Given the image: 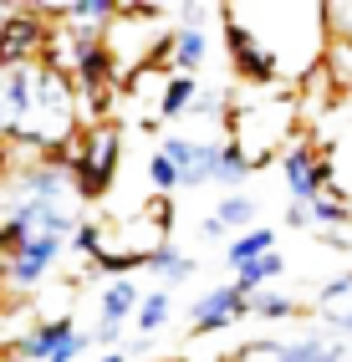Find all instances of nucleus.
Here are the masks:
<instances>
[{
  "label": "nucleus",
  "mask_w": 352,
  "mask_h": 362,
  "mask_svg": "<svg viewBox=\"0 0 352 362\" xmlns=\"http://www.w3.org/2000/svg\"><path fill=\"white\" fill-rule=\"evenodd\" d=\"M57 250H61V235H36V240H26L20 255L11 260V281H16V286H36V281L46 276V265L57 260Z\"/></svg>",
  "instance_id": "nucleus-1"
},
{
  "label": "nucleus",
  "mask_w": 352,
  "mask_h": 362,
  "mask_svg": "<svg viewBox=\"0 0 352 362\" xmlns=\"http://www.w3.org/2000/svg\"><path fill=\"white\" fill-rule=\"evenodd\" d=\"M215 153H220V148H204V143H184V138L163 143V158L174 163V174H179V179H194V184L215 179Z\"/></svg>",
  "instance_id": "nucleus-2"
},
{
  "label": "nucleus",
  "mask_w": 352,
  "mask_h": 362,
  "mask_svg": "<svg viewBox=\"0 0 352 362\" xmlns=\"http://www.w3.org/2000/svg\"><path fill=\"white\" fill-rule=\"evenodd\" d=\"M240 306H245V296L235 291V286H225V291H215V296H204V301L194 306V327H199V332H215V327H230L235 317H240Z\"/></svg>",
  "instance_id": "nucleus-3"
},
{
  "label": "nucleus",
  "mask_w": 352,
  "mask_h": 362,
  "mask_svg": "<svg viewBox=\"0 0 352 362\" xmlns=\"http://www.w3.org/2000/svg\"><path fill=\"white\" fill-rule=\"evenodd\" d=\"M286 179H291V194L301 199V204H312V199H322V179H317V168H312V158L307 153H286Z\"/></svg>",
  "instance_id": "nucleus-4"
},
{
  "label": "nucleus",
  "mask_w": 352,
  "mask_h": 362,
  "mask_svg": "<svg viewBox=\"0 0 352 362\" xmlns=\"http://www.w3.org/2000/svg\"><path fill=\"white\" fill-rule=\"evenodd\" d=\"M133 306H138V291H133L128 281H117V286H107V296H102V332L112 337V332H117V322H123V317H128Z\"/></svg>",
  "instance_id": "nucleus-5"
},
{
  "label": "nucleus",
  "mask_w": 352,
  "mask_h": 362,
  "mask_svg": "<svg viewBox=\"0 0 352 362\" xmlns=\"http://www.w3.org/2000/svg\"><path fill=\"white\" fill-rule=\"evenodd\" d=\"M281 271H286V260H281L276 250H266V255H255V260H245L240 265V281H235V291H255V286H261V281H271V276H281Z\"/></svg>",
  "instance_id": "nucleus-6"
},
{
  "label": "nucleus",
  "mask_w": 352,
  "mask_h": 362,
  "mask_svg": "<svg viewBox=\"0 0 352 362\" xmlns=\"http://www.w3.org/2000/svg\"><path fill=\"white\" fill-rule=\"evenodd\" d=\"M322 311H327V317H332L337 327H347V332H352V276L332 281V286L322 291Z\"/></svg>",
  "instance_id": "nucleus-7"
},
{
  "label": "nucleus",
  "mask_w": 352,
  "mask_h": 362,
  "mask_svg": "<svg viewBox=\"0 0 352 362\" xmlns=\"http://www.w3.org/2000/svg\"><path fill=\"white\" fill-rule=\"evenodd\" d=\"M250 209H255L250 199H235V194H230L215 214H209V225H204V230H209V235H225V225H245V220H250Z\"/></svg>",
  "instance_id": "nucleus-8"
},
{
  "label": "nucleus",
  "mask_w": 352,
  "mask_h": 362,
  "mask_svg": "<svg viewBox=\"0 0 352 362\" xmlns=\"http://www.w3.org/2000/svg\"><path fill=\"white\" fill-rule=\"evenodd\" d=\"M66 337H72V322L61 317V322H52V327H41L31 342H26V352H31V357H52V352L66 342Z\"/></svg>",
  "instance_id": "nucleus-9"
},
{
  "label": "nucleus",
  "mask_w": 352,
  "mask_h": 362,
  "mask_svg": "<svg viewBox=\"0 0 352 362\" xmlns=\"http://www.w3.org/2000/svg\"><path fill=\"white\" fill-rule=\"evenodd\" d=\"M271 230H250V235H240V240H235V245H230V260L235 265H245V260H255V255H266L271 250Z\"/></svg>",
  "instance_id": "nucleus-10"
},
{
  "label": "nucleus",
  "mask_w": 352,
  "mask_h": 362,
  "mask_svg": "<svg viewBox=\"0 0 352 362\" xmlns=\"http://www.w3.org/2000/svg\"><path fill=\"white\" fill-rule=\"evenodd\" d=\"M276 362H342L337 347H322V342H301V347H281Z\"/></svg>",
  "instance_id": "nucleus-11"
},
{
  "label": "nucleus",
  "mask_w": 352,
  "mask_h": 362,
  "mask_svg": "<svg viewBox=\"0 0 352 362\" xmlns=\"http://www.w3.org/2000/svg\"><path fill=\"white\" fill-rule=\"evenodd\" d=\"M163 322H169V296H148L143 301V311H138V327H143V332H153V327H163Z\"/></svg>",
  "instance_id": "nucleus-12"
},
{
  "label": "nucleus",
  "mask_w": 352,
  "mask_h": 362,
  "mask_svg": "<svg viewBox=\"0 0 352 362\" xmlns=\"http://www.w3.org/2000/svg\"><path fill=\"white\" fill-rule=\"evenodd\" d=\"M199 57H204V36L189 26L179 36V57H174V66H199Z\"/></svg>",
  "instance_id": "nucleus-13"
},
{
  "label": "nucleus",
  "mask_w": 352,
  "mask_h": 362,
  "mask_svg": "<svg viewBox=\"0 0 352 362\" xmlns=\"http://www.w3.org/2000/svg\"><path fill=\"white\" fill-rule=\"evenodd\" d=\"M153 265H158V271L169 276V281H184V276L194 271V265L184 260V255H174V250H153Z\"/></svg>",
  "instance_id": "nucleus-14"
},
{
  "label": "nucleus",
  "mask_w": 352,
  "mask_h": 362,
  "mask_svg": "<svg viewBox=\"0 0 352 362\" xmlns=\"http://www.w3.org/2000/svg\"><path fill=\"white\" fill-rule=\"evenodd\" d=\"M240 174H245V153H235V148L215 153V179H240Z\"/></svg>",
  "instance_id": "nucleus-15"
},
{
  "label": "nucleus",
  "mask_w": 352,
  "mask_h": 362,
  "mask_svg": "<svg viewBox=\"0 0 352 362\" xmlns=\"http://www.w3.org/2000/svg\"><path fill=\"white\" fill-rule=\"evenodd\" d=\"M189 98H194V82H189V77H179V82L169 87V98H163V112H169V117L184 112V103H189Z\"/></svg>",
  "instance_id": "nucleus-16"
},
{
  "label": "nucleus",
  "mask_w": 352,
  "mask_h": 362,
  "mask_svg": "<svg viewBox=\"0 0 352 362\" xmlns=\"http://www.w3.org/2000/svg\"><path fill=\"white\" fill-rule=\"evenodd\" d=\"M148 179H153L158 189H174V184H179V174H174V163L163 158V153H153V158H148Z\"/></svg>",
  "instance_id": "nucleus-17"
},
{
  "label": "nucleus",
  "mask_w": 352,
  "mask_h": 362,
  "mask_svg": "<svg viewBox=\"0 0 352 362\" xmlns=\"http://www.w3.org/2000/svg\"><path fill=\"white\" fill-rule=\"evenodd\" d=\"M82 347H87V337H82V332H72V337H66V342H61V347H57L52 357H46V362H72V357H77Z\"/></svg>",
  "instance_id": "nucleus-18"
},
{
  "label": "nucleus",
  "mask_w": 352,
  "mask_h": 362,
  "mask_svg": "<svg viewBox=\"0 0 352 362\" xmlns=\"http://www.w3.org/2000/svg\"><path fill=\"white\" fill-rule=\"evenodd\" d=\"M255 311H261V317H286L291 301H286V296H261V301H255Z\"/></svg>",
  "instance_id": "nucleus-19"
},
{
  "label": "nucleus",
  "mask_w": 352,
  "mask_h": 362,
  "mask_svg": "<svg viewBox=\"0 0 352 362\" xmlns=\"http://www.w3.org/2000/svg\"><path fill=\"white\" fill-rule=\"evenodd\" d=\"M102 362H123V352H112V357H102Z\"/></svg>",
  "instance_id": "nucleus-20"
},
{
  "label": "nucleus",
  "mask_w": 352,
  "mask_h": 362,
  "mask_svg": "<svg viewBox=\"0 0 352 362\" xmlns=\"http://www.w3.org/2000/svg\"><path fill=\"white\" fill-rule=\"evenodd\" d=\"M0 31H6V11H0Z\"/></svg>",
  "instance_id": "nucleus-21"
}]
</instances>
